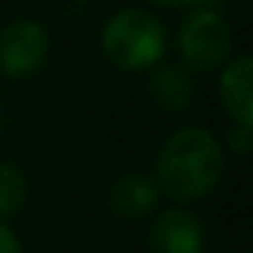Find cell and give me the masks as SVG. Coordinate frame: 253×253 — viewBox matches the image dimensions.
I'll return each instance as SVG.
<instances>
[{
	"label": "cell",
	"instance_id": "obj_12",
	"mask_svg": "<svg viewBox=\"0 0 253 253\" xmlns=\"http://www.w3.org/2000/svg\"><path fill=\"white\" fill-rule=\"evenodd\" d=\"M146 3H155V6H164V9H179V6H197L203 0H146Z\"/></svg>",
	"mask_w": 253,
	"mask_h": 253
},
{
	"label": "cell",
	"instance_id": "obj_13",
	"mask_svg": "<svg viewBox=\"0 0 253 253\" xmlns=\"http://www.w3.org/2000/svg\"><path fill=\"white\" fill-rule=\"evenodd\" d=\"M0 128H3V113H0Z\"/></svg>",
	"mask_w": 253,
	"mask_h": 253
},
{
	"label": "cell",
	"instance_id": "obj_10",
	"mask_svg": "<svg viewBox=\"0 0 253 253\" xmlns=\"http://www.w3.org/2000/svg\"><path fill=\"white\" fill-rule=\"evenodd\" d=\"M226 143L235 155H247V146H250V128H241V125H235V128L226 134Z\"/></svg>",
	"mask_w": 253,
	"mask_h": 253
},
{
	"label": "cell",
	"instance_id": "obj_11",
	"mask_svg": "<svg viewBox=\"0 0 253 253\" xmlns=\"http://www.w3.org/2000/svg\"><path fill=\"white\" fill-rule=\"evenodd\" d=\"M0 253H21V241H18V235L0 220Z\"/></svg>",
	"mask_w": 253,
	"mask_h": 253
},
{
	"label": "cell",
	"instance_id": "obj_4",
	"mask_svg": "<svg viewBox=\"0 0 253 253\" xmlns=\"http://www.w3.org/2000/svg\"><path fill=\"white\" fill-rule=\"evenodd\" d=\"M48 30L39 21L18 18L0 30V72L6 78H27L48 60Z\"/></svg>",
	"mask_w": 253,
	"mask_h": 253
},
{
	"label": "cell",
	"instance_id": "obj_2",
	"mask_svg": "<svg viewBox=\"0 0 253 253\" xmlns=\"http://www.w3.org/2000/svg\"><path fill=\"white\" fill-rule=\"evenodd\" d=\"M101 51L122 72H146L167 54V27L146 9L125 6L101 27Z\"/></svg>",
	"mask_w": 253,
	"mask_h": 253
},
{
	"label": "cell",
	"instance_id": "obj_9",
	"mask_svg": "<svg viewBox=\"0 0 253 253\" xmlns=\"http://www.w3.org/2000/svg\"><path fill=\"white\" fill-rule=\"evenodd\" d=\"M27 203V179L15 164H0V220L12 217Z\"/></svg>",
	"mask_w": 253,
	"mask_h": 253
},
{
	"label": "cell",
	"instance_id": "obj_3",
	"mask_svg": "<svg viewBox=\"0 0 253 253\" xmlns=\"http://www.w3.org/2000/svg\"><path fill=\"white\" fill-rule=\"evenodd\" d=\"M182 63L194 72H214L232 54V30L214 9H194L179 27Z\"/></svg>",
	"mask_w": 253,
	"mask_h": 253
},
{
	"label": "cell",
	"instance_id": "obj_1",
	"mask_svg": "<svg viewBox=\"0 0 253 253\" xmlns=\"http://www.w3.org/2000/svg\"><path fill=\"white\" fill-rule=\"evenodd\" d=\"M223 176V146L206 128H179L155 158V185L179 203L209 197Z\"/></svg>",
	"mask_w": 253,
	"mask_h": 253
},
{
	"label": "cell",
	"instance_id": "obj_7",
	"mask_svg": "<svg viewBox=\"0 0 253 253\" xmlns=\"http://www.w3.org/2000/svg\"><path fill=\"white\" fill-rule=\"evenodd\" d=\"M158 197H161V191H158L152 176H146V173H125L110 188V209L122 220H140V217L155 211Z\"/></svg>",
	"mask_w": 253,
	"mask_h": 253
},
{
	"label": "cell",
	"instance_id": "obj_5",
	"mask_svg": "<svg viewBox=\"0 0 253 253\" xmlns=\"http://www.w3.org/2000/svg\"><path fill=\"white\" fill-rule=\"evenodd\" d=\"M149 253H203V223L188 209H167L149 229Z\"/></svg>",
	"mask_w": 253,
	"mask_h": 253
},
{
	"label": "cell",
	"instance_id": "obj_6",
	"mask_svg": "<svg viewBox=\"0 0 253 253\" xmlns=\"http://www.w3.org/2000/svg\"><path fill=\"white\" fill-rule=\"evenodd\" d=\"M217 92H220V101L229 119L241 125V128H250V122H253V60L247 54L226 60Z\"/></svg>",
	"mask_w": 253,
	"mask_h": 253
},
{
	"label": "cell",
	"instance_id": "obj_8",
	"mask_svg": "<svg viewBox=\"0 0 253 253\" xmlns=\"http://www.w3.org/2000/svg\"><path fill=\"white\" fill-rule=\"evenodd\" d=\"M149 95L167 113H179L194 98V78L182 66H158L149 78Z\"/></svg>",
	"mask_w": 253,
	"mask_h": 253
}]
</instances>
